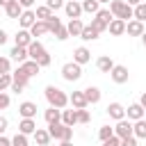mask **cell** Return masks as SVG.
Wrapping results in <instances>:
<instances>
[{"label":"cell","mask_w":146,"mask_h":146,"mask_svg":"<svg viewBox=\"0 0 146 146\" xmlns=\"http://www.w3.org/2000/svg\"><path fill=\"white\" fill-rule=\"evenodd\" d=\"M27 55H30V59L32 62H36L41 68H46V66H50V55H48V50L43 48V43L39 41V39H34L30 46H27Z\"/></svg>","instance_id":"1"},{"label":"cell","mask_w":146,"mask_h":146,"mask_svg":"<svg viewBox=\"0 0 146 146\" xmlns=\"http://www.w3.org/2000/svg\"><path fill=\"white\" fill-rule=\"evenodd\" d=\"M43 96H46V100H48V105H50V107L64 110V107L68 105V96H66L59 87H55V84H48V87H46V91H43Z\"/></svg>","instance_id":"2"},{"label":"cell","mask_w":146,"mask_h":146,"mask_svg":"<svg viewBox=\"0 0 146 146\" xmlns=\"http://www.w3.org/2000/svg\"><path fill=\"white\" fill-rule=\"evenodd\" d=\"M110 11H112V16L114 18H121V21H130V18H135V7H130L125 0H112L110 2Z\"/></svg>","instance_id":"3"},{"label":"cell","mask_w":146,"mask_h":146,"mask_svg":"<svg viewBox=\"0 0 146 146\" xmlns=\"http://www.w3.org/2000/svg\"><path fill=\"white\" fill-rule=\"evenodd\" d=\"M48 135H50V139H57V141H71L73 128L64 125L62 121H59V123H50V125H48Z\"/></svg>","instance_id":"4"},{"label":"cell","mask_w":146,"mask_h":146,"mask_svg":"<svg viewBox=\"0 0 146 146\" xmlns=\"http://www.w3.org/2000/svg\"><path fill=\"white\" fill-rule=\"evenodd\" d=\"M62 78H64L66 82H78V80L82 78V66L75 64V62H66V64L62 66Z\"/></svg>","instance_id":"5"},{"label":"cell","mask_w":146,"mask_h":146,"mask_svg":"<svg viewBox=\"0 0 146 146\" xmlns=\"http://www.w3.org/2000/svg\"><path fill=\"white\" fill-rule=\"evenodd\" d=\"M11 80H14V82H11V87H9V89H11L14 94H21V91L27 87V82H30V78H27L21 68H16V71L11 73Z\"/></svg>","instance_id":"6"},{"label":"cell","mask_w":146,"mask_h":146,"mask_svg":"<svg viewBox=\"0 0 146 146\" xmlns=\"http://www.w3.org/2000/svg\"><path fill=\"white\" fill-rule=\"evenodd\" d=\"M110 78H112L116 84H125V82H128V78H130V71H128V66H123V64H116V66L112 68Z\"/></svg>","instance_id":"7"},{"label":"cell","mask_w":146,"mask_h":146,"mask_svg":"<svg viewBox=\"0 0 146 146\" xmlns=\"http://www.w3.org/2000/svg\"><path fill=\"white\" fill-rule=\"evenodd\" d=\"M114 135H116L119 139L130 137V135H132V121H130V119H121V121H116V125H114Z\"/></svg>","instance_id":"8"},{"label":"cell","mask_w":146,"mask_h":146,"mask_svg":"<svg viewBox=\"0 0 146 146\" xmlns=\"http://www.w3.org/2000/svg\"><path fill=\"white\" fill-rule=\"evenodd\" d=\"M36 103H32V100H23L21 105H18V114L23 116V119H34L36 116Z\"/></svg>","instance_id":"9"},{"label":"cell","mask_w":146,"mask_h":146,"mask_svg":"<svg viewBox=\"0 0 146 146\" xmlns=\"http://www.w3.org/2000/svg\"><path fill=\"white\" fill-rule=\"evenodd\" d=\"M64 11H66V16L73 21V18H80L82 16V2H78V0H68L66 5H64Z\"/></svg>","instance_id":"10"},{"label":"cell","mask_w":146,"mask_h":146,"mask_svg":"<svg viewBox=\"0 0 146 146\" xmlns=\"http://www.w3.org/2000/svg\"><path fill=\"white\" fill-rule=\"evenodd\" d=\"M18 23H21V30H30V27H32V25L36 23V14H34L32 9H25V11L21 14Z\"/></svg>","instance_id":"11"},{"label":"cell","mask_w":146,"mask_h":146,"mask_svg":"<svg viewBox=\"0 0 146 146\" xmlns=\"http://www.w3.org/2000/svg\"><path fill=\"white\" fill-rule=\"evenodd\" d=\"M73 62L75 64H87V62H91V52H89V48H84V46H80V48H75L73 50Z\"/></svg>","instance_id":"12"},{"label":"cell","mask_w":146,"mask_h":146,"mask_svg":"<svg viewBox=\"0 0 146 146\" xmlns=\"http://www.w3.org/2000/svg\"><path fill=\"white\" fill-rule=\"evenodd\" d=\"M68 103L75 107V110H87V98H84V91H73L71 96H68Z\"/></svg>","instance_id":"13"},{"label":"cell","mask_w":146,"mask_h":146,"mask_svg":"<svg viewBox=\"0 0 146 146\" xmlns=\"http://www.w3.org/2000/svg\"><path fill=\"white\" fill-rule=\"evenodd\" d=\"M107 114H110V119L121 121V119H125V107L121 103H110L107 105Z\"/></svg>","instance_id":"14"},{"label":"cell","mask_w":146,"mask_h":146,"mask_svg":"<svg viewBox=\"0 0 146 146\" xmlns=\"http://www.w3.org/2000/svg\"><path fill=\"white\" fill-rule=\"evenodd\" d=\"M144 114H146V110H144L139 103H132V105H128V110H125V116H128L130 121H139V119H144Z\"/></svg>","instance_id":"15"},{"label":"cell","mask_w":146,"mask_h":146,"mask_svg":"<svg viewBox=\"0 0 146 146\" xmlns=\"http://www.w3.org/2000/svg\"><path fill=\"white\" fill-rule=\"evenodd\" d=\"M146 30H144V23H139V21H128V25H125V34L128 36H141Z\"/></svg>","instance_id":"16"},{"label":"cell","mask_w":146,"mask_h":146,"mask_svg":"<svg viewBox=\"0 0 146 146\" xmlns=\"http://www.w3.org/2000/svg\"><path fill=\"white\" fill-rule=\"evenodd\" d=\"M14 41H16V46L27 48V46L34 41V36L30 34V30H18V32H16V36H14Z\"/></svg>","instance_id":"17"},{"label":"cell","mask_w":146,"mask_h":146,"mask_svg":"<svg viewBox=\"0 0 146 146\" xmlns=\"http://www.w3.org/2000/svg\"><path fill=\"white\" fill-rule=\"evenodd\" d=\"M125 21H121V18H114L110 25H107V30H110V34L112 36H121V34H125Z\"/></svg>","instance_id":"18"},{"label":"cell","mask_w":146,"mask_h":146,"mask_svg":"<svg viewBox=\"0 0 146 146\" xmlns=\"http://www.w3.org/2000/svg\"><path fill=\"white\" fill-rule=\"evenodd\" d=\"M96 66H98V71H100V73H112V68H114L116 64H114V59H112V57L103 55V57H98V59H96Z\"/></svg>","instance_id":"19"},{"label":"cell","mask_w":146,"mask_h":146,"mask_svg":"<svg viewBox=\"0 0 146 146\" xmlns=\"http://www.w3.org/2000/svg\"><path fill=\"white\" fill-rule=\"evenodd\" d=\"M18 132H21V135H34V132H36V121H34V119H21Z\"/></svg>","instance_id":"20"},{"label":"cell","mask_w":146,"mask_h":146,"mask_svg":"<svg viewBox=\"0 0 146 146\" xmlns=\"http://www.w3.org/2000/svg\"><path fill=\"white\" fill-rule=\"evenodd\" d=\"M9 55H11V59H14V62H18V66H21L23 62H27V59H30V55H27V48H21V46H14Z\"/></svg>","instance_id":"21"},{"label":"cell","mask_w":146,"mask_h":146,"mask_svg":"<svg viewBox=\"0 0 146 146\" xmlns=\"http://www.w3.org/2000/svg\"><path fill=\"white\" fill-rule=\"evenodd\" d=\"M18 68H21V71H23V73H25L27 78H34V75H36V73L41 71V66H39L36 62H32V59H27V62H23V64H21Z\"/></svg>","instance_id":"22"},{"label":"cell","mask_w":146,"mask_h":146,"mask_svg":"<svg viewBox=\"0 0 146 146\" xmlns=\"http://www.w3.org/2000/svg\"><path fill=\"white\" fill-rule=\"evenodd\" d=\"M84 91V98H87V103L89 105H96V103H100V89L98 87H87V89H82Z\"/></svg>","instance_id":"23"},{"label":"cell","mask_w":146,"mask_h":146,"mask_svg":"<svg viewBox=\"0 0 146 146\" xmlns=\"http://www.w3.org/2000/svg\"><path fill=\"white\" fill-rule=\"evenodd\" d=\"M66 30H68V36H80L82 30H84V23H82L80 18H73V21H68Z\"/></svg>","instance_id":"24"},{"label":"cell","mask_w":146,"mask_h":146,"mask_svg":"<svg viewBox=\"0 0 146 146\" xmlns=\"http://www.w3.org/2000/svg\"><path fill=\"white\" fill-rule=\"evenodd\" d=\"M43 119H46L48 125H50V123H59V121H62V110H57V107H48V110L43 112Z\"/></svg>","instance_id":"25"},{"label":"cell","mask_w":146,"mask_h":146,"mask_svg":"<svg viewBox=\"0 0 146 146\" xmlns=\"http://www.w3.org/2000/svg\"><path fill=\"white\" fill-rule=\"evenodd\" d=\"M62 123L73 128L78 123V110H62Z\"/></svg>","instance_id":"26"},{"label":"cell","mask_w":146,"mask_h":146,"mask_svg":"<svg viewBox=\"0 0 146 146\" xmlns=\"http://www.w3.org/2000/svg\"><path fill=\"white\" fill-rule=\"evenodd\" d=\"M132 135L137 139H146V119H139L132 123Z\"/></svg>","instance_id":"27"},{"label":"cell","mask_w":146,"mask_h":146,"mask_svg":"<svg viewBox=\"0 0 146 146\" xmlns=\"http://www.w3.org/2000/svg\"><path fill=\"white\" fill-rule=\"evenodd\" d=\"M5 11H7V16H9V18H21V14H23L25 9H23V5H21L18 0H14V2H11Z\"/></svg>","instance_id":"28"},{"label":"cell","mask_w":146,"mask_h":146,"mask_svg":"<svg viewBox=\"0 0 146 146\" xmlns=\"http://www.w3.org/2000/svg\"><path fill=\"white\" fill-rule=\"evenodd\" d=\"M30 34L36 39V36H43V34H48V25H46V21H36L32 27H30Z\"/></svg>","instance_id":"29"},{"label":"cell","mask_w":146,"mask_h":146,"mask_svg":"<svg viewBox=\"0 0 146 146\" xmlns=\"http://www.w3.org/2000/svg\"><path fill=\"white\" fill-rule=\"evenodd\" d=\"M34 141H36L39 146H48V144H50V135H48V130L36 128V132H34Z\"/></svg>","instance_id":"30"},{"label":"cell","mask_w":146,"mask_h":146,"mask_svg":"<svg viewBox=\"0 0 146 146\" xmlns=\"http://www.w3.org/2000/svg\"><path fill=\"white\" fill-rule=\"evenodd\" d=\"M98 36H100V32H96L91 25H84V30H82V34H80L82 41H96Z\"/></svg>","instance_id":"31"},{"label":"cell","mask_w":146,"mask_h":146,"mask_svg":"<svg viewBox=\"0 0 146 146\" xmlns=\"http://www.w3.org/2000/svg\"><path fill=\"white\" fill-rule=\"evenodd\" d=\"M98 5H100L98 0H82V11H87V14H94V16H96V14L100 11V7H98Z\"/></svg>","instance_id":"32"},{"label":"cell","mask_w":146,"mask_h":146,"mask_svg":"<svg viewBox=\"0 0 146 146\" xmlns=\"http://www.w3.org/2000/svg\"><path fill=\"white\" fill-rule=\"evenodd\" d=\"M94 18H96V21H100V23H105V25H110V23L114 21V16H112V11H110V9H100Z\"/></svg>","instance_id":"33"},{"label":"cell","mask_w":146,"mask_h":146,"mask_svg":"<svg viewBox=\"0 0 146 146\" xmlns=\"http://www.w3.org/2000/svg\"><path fill=\"white\" fill-rule=\"evenodd\" d=\"M110 137H114V128H112V125H100V130H98V139H100V141H107Z\"/></svg>","instance_id":"34"},{"label":"cell","mask_w":146,"mask_h":146,"mask_svg":"<svg viewBox=\"0 0 146 146\" xmlns=\"http://www.w3.org/2000/svg\"><path fill=\"white\" fill-rule=\"evenodd\" d=\"M34 14H36V21H48V18L52 16V9H48V7L43 5V7H36Z\"/></svg>","instance_id":"35"},{"label":"cell","mask_w":146,"mask_h":146,"mask_svg":"<svg viewBox=\"0 0 146 146\" xmlns=\"http://www.w3.org/2000/svg\"><path fill=\"white\" fill-rule=\"evenodd\" d=\"M46 25H48V32H52V34H55V32H57V30L62 27V21H59V18H57V16L52 14V16H50V18L46 21Z\"/></svg>","instance_id":"36"},{"label":"cell","mask_w":146,"mask_h":146,"mask_svg":"<svg viewBox=\"0 0 146 146\" xmlns=\"http://www.w3.org/2000/svg\"><path fill=\"white\" fill-rule=\"evenodd\" d=\"M135 21H139V23L146 21V2H141V5L135 7Z\"/></svg>","instance_id":"37"},{"label":"cell","mask_w":146,"mask_h":146,"mask_svg":"<svg viewBox=\"0 0 146 146\" xmlns=\"http://www.w3.org/2000/svg\"><path fill=\"white\" fill-rule=\"evenodd\" d=\"M11 146H30V141H27V135H21V132H16V135L11 137Z\"/></svg>","instance_id":"38"},{"label":"cell","mask_w":146,"mask_h":146,"mask_svg":"<svg viewBox=\"0 0 146 146\" xmlns=\"http://www.w3.org/2000/svg\"><path fill=\"white\" fill-rule=\"evenodd\" d=\"M11 73V59L9 57H0V75Z\"/></svg>","instance_id":"39"},{"label":"cell","mask_w":146,"mask_h":146,"mask_svg":"<svg viewBox=\"0 0 146 146\" xmlns=\"http://www.w3.org/2000/svg\"><path fill=\"white\" fill-rule=\"evenodd\" d=\"M11 73H5V75H0V91H5V89H9L11 87Z\"/></svg>","instance_id":"40"},{"label":"cell","mask_w":146,"mask_h":146,"mask_svg":"<svg viewBox=\"0 0 146 146\" xmlns=\"http://www.w3.org/2000/svg\"><path fill=\"white\" fill-rule=\"evenodd\" d=\"M64 5H66L64 0H46V7H48V9H52V11H57V9H62Z\"/></svg>","instance_id":"41"},{"label":"cell","mask_w":146,"mask_h":146,"mask_svg":"<svg viewBox=\"0 0 146 146\" xmlns=\"http://www.w3.org/2000/svg\"><path fill=\"white\" fill-rule=\"evenodd\" d=\"M55 39H57V41H66V39H68V30H66V25H62V27L55 32Z\"/></svg>","instance_id":"42"},{"label":"cell","mask_w":146,"mask_h":146,"mask_svg":"<svg viewBox=\"0 0 146 146\" xmlns=\"http://www.w3.org/2000/svg\"><path fill=\"white\" fill-rule=\"evenodd\" d=\"M78 123H89V112L87 110H78Z\"/></svg>","instance_id":"43"},{"label":"cell","mask_w":146,"mask_h":146,"mask_svg":"<svg viewBox=\"0 0 146 146\" xmlns=\"http://www.w3.org/2000/svg\"><path fill=\"white\" fill-rule=\"evenodd\" d=\"M121 146H137V137H135V135L123 137V139H121Z\"/></svg>","instance_id":"44"},{"label":"cell","mask_w":146,"mask_h":146,"mask_svg":"<svg viewBox=\"0 0 146 146\" xmlns=\"http://www.w3.org/2000/svg\"><path fill=\"white\" fill-rule=\"evenodd\" d=\"M9 107V96L5 91H0V110H7Z\"/></svg>","instance_id":"45"},{"label":"cell","mask_w":146,"mask_h":146,"mask_svg":"<svg viewBox=\"0 0 146 146\" xmlns=\"http://www.w3.org/2000/svg\"><path fill=\"white\" fill-rule=\"evenodd\" d=\"M7 128H9V119L0 114V135H5V130H7Z\"/></svg>","instance_id":"46"},{"label":"cell","mask_w":146,"mask_h":146,"mask_svg":"<svg viewBox=\"0 0 146 146\" xmlns=\"http://www.w3.org/2000/svg\"><path fill=\"white\" fill-rule=\"evenodd\" d=\"M103 146H121V139L114 135V137H110L107 141H103Z\"/></svg>","instance_id":"47"},{"label":"cell","mask_w":146,"mask_h":146,"mask_svg":"<svg viewBox=\"0 0 146 146\" xmlns=\"http://www.w3.org/2000/svg\"><path fill=\"white\" fill-rule=\"evenodd\" d=\"M0 146H11V139H7L5 135H0Z\"/></svg>","instance_id":"48"},{"label":"cell","mask_w":146,"mask_h":146,"mask_svg":"<svg viewBox=\"0 0 146 146\" xmlns=\"http://www.w3.org/2000/svg\"><path fill=\"white\" fill-rule=\"evenodd\" d=\"M21 5H23V9H27V7H32L34 5V0H18Z\"/></svg>","instance_id":"49"},{"label":"cell","mask_w":146,"mask_h":146,"mask_svg":"<svg viewBox=\"0 0 146 146\" xmlns=\"http://www.w3.org/2000/svg\"><path fill=\"white\" fill-rule=\"evenodd\" d=\"M2 43H7V32H5V30H0V46H2Z\"/></svg>","instance_id":"50"},{"label":"cell","mask_w":146,"mask_h":146,"mask_svg":"<svg viewBox=\"0 0 146 146\" xmlns=\"http://www.w3.org/2000/svg\"><path fill=\"white\" fill-rule=\"evenodd\" d=\"M139 105H141V107H144V110H146V91H144V94H141V98H139Z\"/></svg>","instance_id":"51"},{"label":"cell","mask_w":146,"mask_h":146,"mask_svg":"<svg viewBox=\"0 0 146 146\" xmlns=\"http://www.w3.org/2000/svg\"><path fill=\"white\" fill-rule=\"evenodd\" d=\"M11 2H14V0H0V7H5V9H7Z\"/></svg>","instance_id":"52"},{"label":"cell","mask_w":146,"mask_h":146,"mask_svg":"<svg viewBox=\"0 0 146 146\" xmlns=\"http://www.w3.org/2000/svg\"><path fill=\"white\" fill-rule=\"evenodd\" d=\"M130 7H137V5H141V0H125Z\"/></svg>","instance_id":"53"},{"label":"cell","mask_w":146,"mask_h":146,"mask_svg":"<svg viewBox=\"0 0 146 146\" xmlns=\"http://www.w3.org/2000/svg\"><path fill=\"white\" fill-rule=\"evenodd\" d=\"M59 146H73L71 141H59Z\"/></svg>","instance_id":"54"},{"label":"cell","mask_w":146,"mask_h":146,"mask_svg":"<svg viewBox=\"0 0 146 146\" xmlns=\"http://www.w3.org/2000/svg\"><path fill=\"white\" fill-rule=\"evenodd\" d=\"M141 43H144V48H146V32L141 34Z\"/></svg>","instance_id":"55"},{"label":"cell","mask_w":146,"mask_h":146,"mask_svg":"<svg viewBox=\"0 0 146 146\" xmlns=\"http://www.w3.org/2000/svg\"><path fill=\"white\" fill-rule=\"evenodd\" d=\"M98 2H112V0H98Z\"/></svg>","instance_id":"56"},{"label":"cell","mask_w":146,"mask_h":146,"mask_svg":"<svg viewBox=\"0 0 146 146\" xmlns=\"http://www.w3.org/2000/svg\"><path fill=\"white\" fill-rule=\"evenodd\" d=\"M144 119H146V114H144Z\"/></svg>","instance_id":"57"},{"label":"cell","mask_w":146,"mask_h":146,"mask_svg":"<svg viewBox=\"0 0 146 146\" xmlns=\"http://www.w3.org/2000/svg\"><path fill=\"white\" fill-rule=\"evenodd\" d=\"M48 146H52V144H48Z\"/></svg>","instance_id":"58"}]
</instances>
